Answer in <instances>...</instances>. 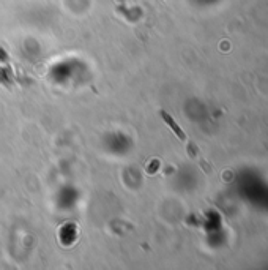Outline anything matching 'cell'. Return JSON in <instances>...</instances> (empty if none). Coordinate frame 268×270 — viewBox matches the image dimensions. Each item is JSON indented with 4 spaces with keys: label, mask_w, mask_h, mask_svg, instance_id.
Wrapping results in <instances>:
<instances>
[{
    "label": "cell",
    "mask_w": 268,
    "mask_h": 270,
    "mask_svg": "<svg viewBox=\"0 0 268 270\" xmlns=\"http://www.w3.org/2000/svg\"><path fill=\"white\" fill-rule=\"evenodd\" d=\"M159 114H161L162 120H164V122L169 125V128H171V130L175 133V136H177L178 139H180V141H186V134L183 133V130H182L180 127L177 125V122H175V120H174V118H172V117H171V115L166 112V111H161Z\"/></svg>",
    "instance_id": "cell-1"
}]
</instances>
